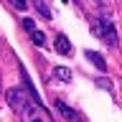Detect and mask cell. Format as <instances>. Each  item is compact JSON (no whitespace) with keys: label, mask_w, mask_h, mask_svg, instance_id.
<instances>
[{"label":"cell","mask_w":122,"mask_h":122,"mask_svg":"<svg viewBox=\"0 0 122 122\" xmlns=\"http://www.w3.org/2000/svg\"><path fill=\"white\" fill-rule=\"evenodd\" d=\"M30 102H33V97H30L28 89H20V86L8 89V104L13 107L18 114H25V109H30Z\"/></svg>","instance_id":"cell-1"},{"label":"cell","mask_w":122,"mask_h":122,"mask_svg":"<svg viewBox=\"0 0 122 122\" xmlns=\"http://www.w3.org/2000/svg\"><path fill=\"white\" fill-rule=\"evenodd\" d=\"M92 33H94L97 38H102L107 46H117V28L112 25V20H109V18H97V23H94Z\"/></svg>","instance_id":"cell-2"},{"label":"cell","mask_w":122,"mask_h":122,"mask_svg":"<svg viewBox=\"0 0 122 122\" xmlns=\"http://www.w3.org/2000/svg\"><path fill=\"white\" fill-rule=\"evenodd\" d=\"M53 107H56V109H59V112L64 114L69 122H81V120H79V114H74V109H71L69 104H64L61 99H56V102H53Z\"/></svg>","instance_id":"cell-3"},{"label":"cell","mask_w":122,"mask_h":122,"mask_svg":"<svg viewBox=\"0 0 122 122\" xmlns=\"http://www.w3.org/2000/svg\"><path fill=\"white\" fill-rule=\"evenodd\" d=\"M53 48H56L61 56H69V53H71V43H69V38L64 36V33H59V36H56V41H53Z\"/></svg>","instance_id":"cell-4"},{"label":"cell","mask_w":122,"mask_h":122,"mask_svg":"<svg viewBox=\"0 0 122 122\" xmlns=\"http://www.w3.org/2000/svg\"><path fill=\"white\" fill-rule=\"evenodd\" d=\"M84 56H86V59H89L92 64H94V66H97V71H107V61L102 59V56H99L97 51H86Z\"/></svg>","instance_id":"cell-5"},{"label":"cell","mask_w":122,"mask_h":122,"mask_svg":"<svg viewBox=\"0 0 122 122\" xmlns=\"http://www.w3.org/2000/svg\"><path fill=\"white\" fill-rule=\"evenodd\" d=\"M33 5L38 8V13L43 15L46 20H51V10H48V3H46V0H33Z\"/></svg>","instance_id":"cell-6"},{"label":"cell","mask_w":122,"mask_h":122,"mask_svg":"<svg viewBox=\"0 0 122 122\" xmlns=\"http://www.w3.org/2000/svg\"><path fill=\"white\" fill-rule=\"evenodd\" d=\"M53 74H56V79H61V81H69V79H71L69 66H56V69H53Z\"/></svg>","instance_id":"cell-7"},{"label":"cell","mask_w":122,"mask_h":122,"mask_svg":"<svg viewBox=\"0 0 122 122\" xmlns=\"http://www.w3.org/2000/svg\"><path fill=\"white\" fill-rule=\"evenodd\" d=\"M30 41H33V43H36V46H41V43H43V41H46V36H43V33H41V30H33V33H30Z\"/></svg>","instance_id":"cell-8"},{"label":"cell","mask_w":122,"mask_h":122,"mask_svg":"<svg viewBox=\"0 0 122 122\" xmlns=\"http://www.w3.org/2000/svg\"><path fill=\"white\" fill-rule=\"evenodd\" d=\"M23 28L28 30V33H33V30H36V23L30 20V18H25V20H23Z\"/></svg>","instance_id":"cell-9"},{"label":"cell","mask_w":122,"mask_h":122,"mask_svg":"<svg viewBox=\"0 0 122 122\" xmlns=\"http://www.w3.org/2000/svg\"><path fill=\"white\" fill-rule=\"evenodd\" d=\"M10 5H13L15 10H25V0H10Z\"/></svg>","instance_id":"cell-10"},{"label":"cell","mask_w":122,"mask_h":122,"mask_svg":"<svg viewBox=\"0 0 122 122\" xmlns=\"http://www.w3.org/2000/svg\"><path fill=\"white\" fill-rule=\"evenodd\" d=\"M28 122H43V120H41V117H30Z\"/></svg>","instance_id":"cell-11"},{"label":"cell","mask_w":122,"mask_h":122,"mask_svg":"<svg viewBox=\"0 0 122 122\" xmlns=\"http://www.w3.org/2000/svg\"><path fill=\"white\" fill-rule=\"evenodd\" d=\"M61 3H69V0H61Z\"/></svg>","instance_id":"cell-12"}]
</instances>
